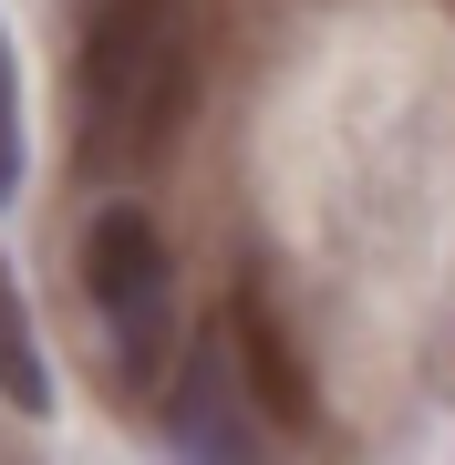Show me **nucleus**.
<instances>
[{
	"mask_svg": "<svg viewBox=\"0 0 455 465\" xmlns=\"http://www.w3.org/2000/svg\"><path fill=\"white\" fill-rule=\"evenodd\" d=\"M186 104V0H104L84 32V155H155Z\"/></svg>",
	"mask_w": 455,
	"mask_h": 465,
	"instance_id": "1",
	"label": "nucleus"
},
{
	"mask_svg": "<svg viewBox=\"0 0 455 465\" xmlns=\"http://www.w3.org/2000/svg\"><path fill=\"white\" fill-rule=\"evenodd\" d=\"M84 300L104 321L114 382L124 393H155L166 362H176V259H166V228H155L135 197L94 207V228H84Z\"/></svg>",
	"mask_w": 455,
	"mask_h": 465,
	"instance_id": "2",
	"label": "nucleus"
},
{
	"mask_svg": "<svg viewBox=\"0 0 455 465\" xmlns=\"http://www.w3.org/2000/svg\"><path fill=\"white\" fill-rule=\"evenodd\" d=\"M228 362H238V382L259 393V414H270V424H290V434H311V424H321L311 362H301V341L280 331V311H270V290H259V280H238V290H228Z\"/></svg>",
	"mask_w": 455,
	"mask_h": 465,
	"instance_id": "3",
	"label": "nucleus"
},
{
	"mask_svg": "<svg viewBox=\"0 0 455 465\" xmlns=\"http://www.w3.org/2000/svg\"><path fill=\"white\" fill-rule=\"evenodd\" d=\"M0 403L11 414H52V362H42V331H32V300H21L11 259H0Z\"/></svg>",
	"mask_w": 455,
	"mask_h": 465,
	"instance_id": "4",
	"label": "nucleus"
},
{
	"mask_svg": "<svg viewBox=\"0 0 455 465\" xmlns=\"http://www.w3.org/2000/svg\"><path fill=\"white\" fill-rule=\"evenodd\" d=\"M21 197V63H11V32H0V207Z\"/></svg>",
	"mask_w": 455,
	"mask_h": 465,
	"instance_id": "5",
	"label": "nucleus"
}]
</instances>
